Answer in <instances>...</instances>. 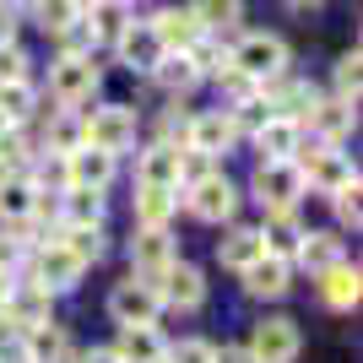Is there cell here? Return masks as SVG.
<instances>
[{
  "label": "cell",
  "mask_w": 363,
  "mask_h": 363,
  "mask_svg": "<svg viewBox=\"0 0 363 363\" xmlns=\"http://www.w3.org/2000/svg\"><path fill=\"white\" fill-rule=\"evenodd\" d=\"M16 277H28V282H38V288H49L55 298H60V293H76V288H82L87 266H82V260H76L71 250L49 233L44 244H33V250H28V260H22V272H16Z\"/></svg>",
  "instance_id": "cell-1"
},
{
  "label": "cell",
  "mask_w": 363,
  "mask_h": 363,
  "mask_svg": "<svg viewBox=\"0 0 363 363\" xmlns=\"http://www.w3.org/2000/svg\"><path fill=\"white\" fill-rule=\"evenodd\" d=\"M298 174H303V190H315V196L331 201L336 190H347V184H358V163H352L342 147H325V141H309V147H298Z\"/></svg>",
  "instance_id": "cell-2"
},
{
  "label": "cell",
  "mask_w": 363,
  "mask_h": 363,
  "mask_svg": "<svg viewBox=\"0 0 363 363\" xmlns=\"http://www.w3.org/2000/svg\"><path fill=\"white\" fill-rule=\"evenodd\" d=\"M179 201H184V212L196 217V223L228 228L233 217H239V201H244V190H239L233 179H228L223 168H217V174H206V179L184 184V190H179Z\"/></svg>",
  "instance_id": "cell-3"
},
{
  "label": "cell",
  "mask_w": 363,
  "mask_h": 363,
  "mask_svg": "<svg viewBox=\"0 0 363 363\" xmlns=\"http://www.w3.org/2000/svg\"><path fill=\"white\" fill-rule=\"evenodd\" d=\"M82 130H87V147L108 152V157H125V152L136 147L141 114L130 104H98L92 114H82Z\"/></svg>",
  "instance_id": "cell-4"
},
{
  "label": "cell",
  "mask_w": 363,
  "mask_h": 363,
  "mask_svg": "<svg viewBox=\"0 0 363 363\" xmlns=\"http://www.w3.org/2000/svg\"><path fill=\"white\" fill-rule=\"evenodd\" d=\"M250 358L255 363H298L303 352V325L293 315H260L255 325H250Z\"/></svg>",
  "instance_id": "cell-5"
},
{
  "label": "cell",
  "mask_w": 363,
  "mask_h": 363,
  "mask_svg": "<svg viewBox=\"0 0 363 363\" xmlns=\"http://www.w3.org/2000/svg\"><path fill=\"white\" fill-rule=\"evenodd\" d=\"M250 196L260 201V212H298V201L309 196L303 190V174L298 163H255V174H250Z\"/></svg>",
  "instance_id": "cell-6"
},
{
  "label": "cell",
  "mask_w": 363,
  "mask_h": 363,
  "mask_svg": "<svg viewBox=\"0 0 363 363\" xmlns=\"http://www.w3.org/2000/svg\"><path fill=\"white\" fill-rule=\"evenodd\" d=\"M98 87H104V71H98V60L92 55H82V60H71V55H60V60L49 65V98L60 108H82L98 98Z\"/></svg>",
  "instance_id": "cell-7"
},
{
  "label": "cell",
  "mask_w": 363,
  "mask_h": 363,
  "mask_svg": "<svg viewBox=\"0 0 363 363\" xmlns=\"http://www.w3.org/2000/svg\"><path fill=\"white\" fill-rule=\"evenodd\" d=\"M55 320V293L28 282V277H11V288L0 298V325L6 331H33V325H44Z\"/></svg>",
  "instance_id": "cell-8"
},
{
  "label": "cell",
  "mask_w": 363,
  "mask_h": 363,
  "mask_svg": "<svg viewBox=\"0 0 363 363\" xmlns=\"http://www.w3.org/2000/svg\"><path fill=\"white\" fill-rule=\"evenodd\" d=\"M152 293H157V303L174 309V315H196V309H206V272H201L196 260L179 255L157 282H152Z\"/></svg>",
  "instance_id": "cell-9"
},
{
  "label": "cell",
  "mask_w": 363,
  "mask_h": 363,
  "mask_svg": "<svg viewBox=\"0 0 363 363\" xmlns=\"http://www.w3.org/2000/svg\"><path fill=\"white\" fill-rule=\"evenodd\" d=\"M288 38H277V33H244L239 44H233V71H244L250 82H272V76L288 71Z\"/></svg>",
  "instance_id": "cell-10"
},
{
  "label": "cell",
  "mask_w": 363,
  "mask_h": 363,
  "mask_svg": "<svg viewBox=\"0 0 363 363\" xmlns=\"http://www.w3.org/2000/svg\"><path fill=\"white\" fill-rule=\"evenodd\" d=\"M125 255H130V277L157 282V277L179 260V239H174V228H136L130 244H125Z\"/></svg>",
  "instance_id": "cell-11"
},
{
  "label": "cell",
  "mask_w": 363,
  "mask_h": 363,
  "mask_svg": "<svg viewBox=\"0 0 363 363\" xmlns=\"http://www.w3.org/2000/svg\"><path fill=\"white\" fill-rule=\"evenodd\" d=\"M108 320L114 325H157L163 320V303H157V293H152V282H141V277L125 272L114 288H108Z\"/></svg>",
  "instance_id": "cell-12"
},
{
  "label": "cell",
  "mask_w": 363,
  "mask_h": 363,
  "mask_svg": "<svg viewBox=\"0 0 363 363\" xmlns=\"http://www.w3.org/2000/svg\"><path fill=\"white\" fill-rule=\"evenodd\" d=\"M239 141H244V136H239V125H233V114H228L223 104H217V108H196V114H190L184 152H206V157H217V163H223Z\"/></svg>",
  "instance_id": "cell-13"
},
{
  "label": "cell",
  "mask_w": 363,
  "mask_h": 363,
  "mask_svg": "<svg viewBox=\"0 0 363 363\" xmlns=\"http://www.w3.org/2000/svg\"><path fill=\"white\" fill-rule=\"evenodd\" d=\"M239 288H244V298H255V303H282L293 293V260L260 255L255 266L239 272Z\"/></svg>",
  "instance_id": "cell-14"
},
{
  "label": "cell",
  "mask_w": 363,
  "mask_h": 363,
  "mask_svg": "<svg viewBox=\"0 0 363 363\" xmlns=\"http://www.w3.org/2000/svg\"><path fill=\"white\" fill-rule=\"evenodd\" d=\"M352 130H358V104H342V98H315V108L303 114V136L325 147H342Z\"/></svg>",
  "instance_id": "cell-15"
},
{
  "label": "cell",
  "mask_w": 363,
  "mask_h": 363,
  "mask_svg": "<svg viewBox=\"0 0 363 363\" xmlns=\"http://www.w3.org/2000/svg\"><path fill=\"white\" fill-rule=\"evenodd\" d=\"M60 163H65V190H104L108 196V184L120 174V157H108V152H98V147H76Z\"/></svg>",
  "instance_id": "cell-16"
},
{
  "label": "cell",
  "mask_w": 363,
  "mask_h": 363,
  "mask_svg": "<svg viewBox=\"0 0 363 363\" xmlns=\"http://www.w3.org/2000/svg\"><path fill=\"white\" fill-rule=\"evenodd\" d=\"M315 293L320 303L331 309V315H352L363 303V272H358V260H342V266H331V272H320L315 277Z\"/></svg>",
  "instance_id": "cell-17"
},
{
  "label": "cell",
  "mask_w": 363,
  "mask_h": 363,
  "mask_svg": "<svg viewBox=\"0 0 363 363\" xmlns=\"http://www.w3.org/2000/svg\"><path fill=\"white\" fill-rule=\"evenodd\" d=\"M347 260V239L336 233V228H303V244H298V255H293V272H331V266H342Z\"/></svg>",
  "instance_id": "cell-18"
},
{
  "label": "cell",
  "mask_w": 363,
  "mask_h": 363,
  "mask_svg": "<svg viewBox=\"0 0 363 363\" xmlns=\"http://www.w3.org/2000/svg\"><path fill=\"white\" fill-rule=\"evenodd\" d=\"M114 55H120V65L130 76H152L157 60H163V44H157V33H152L147 22H130V28L114 38Z\"/></svg>",
  "instance_id": "cell-19"
},
{
  "label": "cell",
  "mask_w": 363,
  "mask_h": 363,
  "mask_svg": "<svg viewBox=\"0 0 363 363\" xmlns=\"http://www.w3.org/2000/svg\"><path fill=\"white\" fill-rule=\"evenodd\" d=\"M108 347H114L120 363H163L168 336H163V325H114Z\"/></svg>",
  "instance_id": "cell-20"
},
{
  "label": "cell",
  "mask_w": 363,
  "mask_h": 363,
  "mask_svg": "<svg viewBox=\"0 0 363 363\" xmlns=\"http://www.w3.org/2000/svg\"><path fill=\"white\" fill-rule=\"evenodd\" d=\"M250 141H255L260 163H288V157H298V147H303V125L288 120V114H272Z\"/></svg>",
  "instance_id": "cell-21"
},
{
  "label": "cell",
  "mask_w": 363,
  "mask_h": 363,
  "mask_svg": "<svg viewBox=\"0 0 363 363\" xmlns=\"http://www.w3.org/2000/svg\"><path fill=\"white\" fill-rule=\"evenodd\" d=\"M260 255H266V244H260L255 223H228L223 228V239H217V266H223V272L239 277L244 266H255Z\"/></svg>",
  "instance_id": "cell-22"
},
{
  "label": "cell",
  "mask_w": 363,
  "mask_h": 363,
  "mask_svg": "<svg viewBox=\"0 0 363 363\" xmlns=\"http://www.w3.org/2000/svg\"><path fill=\"white\" fill-rule=\"evenodd\" d=\"M76 147H87V130H82V108H55L38 130V152L44 157H71Z\"/></svg>",
  "instance_id": "cell-23"
},
{
  "label": "cell",
  "mask_w": 363,
  "mask_h": 363,
  "mask_svg": "<svg viewBox=\"0 0 363 363\" xmlns=\"http://www.w3.org/2000/svg\"><path fill=\"white\" fill-rule=\"evenodd\" d=\"M255 233H260V244H266V255L293 260V255H298V244H303V217L298 212H260Z\"/></svg>",
  "instance_id": "cell-24"
},
{
  "label": "cell",
  "mask_w": 363,
  "mask_h": 363,
  "mask_svg": "<svg viewBox=\"0 0 363 363\" xmlns=\"http://www.w3.org/2000/svg\"><path fill=\"white\" fill-rule=\"evenodd\" d=\"M179 152L168 141H152L136 152V184H157V190H179Z\"/></svg>",
  "instance_id": "cell-25"
},
{
  "label": "cell",
  "mask_w": 363,
  "mask_h": 363,
  "mask_svg": "<svg viewBox=\"0 0 363 363\" xmlns=\"http://www.w3.org/2000/svg\"><path fill=\"white\" fill-rule=\"evenodd\" d=\"M174 217H179V190L136 184V196H130V223L136 228H174Z\"/></svg>",
  "instance_id": "cell-26"
},
{
  "label": "cell",
  "mask_w": 363,
  "mask_h": 363,
  "mask_svg": "<svg viewBox=\"0 0 363 363\" xmlns=\"http://www.w3.org/2000/svg\"><path fill=\"white\" fill-rule=\"evenodd\" d=\"M22 342H28V358L33 363H71V352H76V336L65 331L60 320H44V325L22 331Z\"/></svg>",
  "instance_id": "cell-27"
},
{
  "label": "cell",
  "mask_w": 363,
  "mask_h": 363,
  "mask_svg": "<svg viewBox=\"0 0 363 363\" xmlns=\"http://www.w3.org/2000/svg\"><path fill=\"white\" fill-rule=\"evenodd\" d=\"M152 33H157V44H163V55H184V49L201 38V28H196V16L184 11V6H163V11L147 22Z\"/></svg>",
  "instance_id": "cell-28"
},
{
  "label": "cell",
  "mask_w": 363,
  "mask_h": 363,
  "mask_svg": "<svg viewBox=\"0 0 363 363\" xmlns=\"http://www.w3.org/2000/svg\"><path fill=\"white\" fill-rule=\"evenodd\" d=\"M33 196H38V184L28 174H6L0 179V228H28L33 223Z\"/></svg>",
  "instance_id": "cell-29"
},
{
  "label": "cell",
  "mask_w": 363,
  "mask_h": 363,
  "mask_svg": "<svg viewBox=\"0 0 363 363\" xmlns=\"http://www.w3.org/2000/svg\"><path fill=\"white\" fill-rule=\"evenodd\" d=\"M108 196L104 190H60V228H104Z\"/></svg>",
  "instance_id": "cell-30"
},
{
  "label": "cell",
  "mask_w": 363,
  "mask_h": 363,
  "mask_svg": "<svg viewBox=\"0 0 363 363\" xmlns=\"http://www.w3.org/2000/svg\"><path fill=\"white\" fill-rule=\"evenodd\" d=\"M82 22H87V33H92V44H114L136 16H130V6L125 0H92L87 11H82Z\"/></svg>",
  "instance_id": "cell-31"
},
{
  "label": "cell",
  "mask_w": 363,
  "mask_h": 363,
  "mask_svg": "<svg viewBox=\"0 0 363 363\" xmlns=\"http://www.w3.org/2000/svg\"><path fill=\"white\" fill-rule=\"evenodd\" d=\"M184 11L196 16V28L206 38H223V33H233L244 22V0H190Z\"/></svg>",
  "instance_id": "cell-32"
},
{
  "label": "cell",
  "mask_w": 363,
  "mask_h": 363,
  "mask_svg": "<svg viewBox=\"0 0 363 363\" xmlns=\"http://www.w3.org/2000/svg\"><path fill=\"white\" fill-rule=\"evenodd\" d=\"M184 55H190V65H196L201 82H217L223 71H233V44H223V38H206V33H201V38L184 49Z\"/></svg>",
  "instance_id": "cell-33"
},
{
  "label": "cell",
  "mask_w": 363,
  "mask_h": 363,
  "mask_svg": "<svg viewBox=\"0 0 363 363\" xmlns=\"http://www.w3.org/2000/svg\"><path fill=\"white\" fill-rule=\"evenodd\" d=\"M33 114H38V87L33 82H0V120L28 130Z\"/></svg>",
  "instance_id": "cell-34"
},
{
  "label": "cell",
  "mask_w": 363,
  "mask_h": 363,
  "mask_svg": "<svg viewBox=\"0 0 363 363\" xmlns=\"http://www.w3.org/2000/svg\"><path fill=\"white\" fill-rule=\"evenodd\" d=\"M55 239H60L82 266H98V260L108 255V228H55Z\"/></svg>",
  "instance_id": "cell-35"
},
{
  "label": "cell",
  "mask_w": 363,
  "mask_h": 363,
  "mask_svg": "<svg viewBox=\"0 0 363 363\" xmlns=\"http://www.w3.org/2000/svg\"><path fill=\"white\" fill-rule=\"evenodd\" d=\"M152 82L168 92V98H184V92H196V65H190V55H163L157 60V71H152Z\"/></svg>",
  "instance_id": "cell-36"
},
{
  "label": "cell",
  "mask_w": 363,
  "mask_h": 363,
  "mask_svg": "<svg viewBox=\"0 0 363 363\" xmlns=\"http://www.w3.org/2000/svg\"><path fill=\"white\" fill-rule=\"evenodd\" d=\"M33 22L55 38V33H65L71 22H82V6H76V0H33Z\"/></svg>",
  "instance_id": "cell-37"
},
{
  "label": "cell",
  "mask_w": 363,
  "mask_h": 363,
  "mask_svg": "<svg viewBox=\"0 0 363 363\" xmlns=\"http://www.w3.org/2000/svg\"><path fill=\"white\" fill-rule=\"evenodd\" d=\"M163 363H217V342L212 336H179V342H168Z\"/></svg>",
  "instance_id": "cell-38"
},
{
  "label": "cell",
  "mask_w": 363,
  "mask_h": 363,
  "mask_svg": "<svg viewBox=\"0 0 363 363\" xmlns=\"http://www.w3.org/2000/svg\"><path fill=\"white\" fill-rule=\"evenodd\" d=\"M358 49H347V55H342V60H336V71H331V98H342V104H358V82H363V71H358Z\"/></svg>",
  "instance_id": "cell-39"
},
{
  "label": "cell",
  "mask_w": 363,
  "mask_h": 363,
  "mask_svg": "<svg viewBox=\"0 0 363 363\" xmlns=\"http://www.w3.org/2000/svg\"><path fill=\"white\" fill-rule=\"evenodd\" d=\"M28 49L22 44H0V82H33L28 76Z\"/></svg>",
  "instance_id": "cell-40"
},
{
  "label": "cell",
  "mask_w": 363,
  "mask_h": 363,
  "mask_svg": "<svg viewBox=\"0 0 363 363\" xmlns=\"http://www.w3.org/2000/svg\"><path fill=\"white\" fill-rule=\"evenodd\" d=\"M55 44H60V55H71V60H82V55H92V33H87V22H71L65 33H55Z\"/></svg>",
  "instance_id": "cell-41"
},
{
  "label": "cell",
  "mask_w": 363,
  "mask_h": 363,
  "mask_svg": "<svg viewBox=\"0 0 363 363\" xmlns=\"http://www.w3.org/2000/svg\"><path fill=\"white\" fill-rule=\"evenodd\" d=\"M217 157H206V152H179V190L184 184H196V179H206V174H217Z\"/></svg>",
  "instance_id": "cell-42"
},
{
  "label": "cell",
  "mask_w": 363,
  "mask_h": 363,
  "mask_svg": "<svg viewBox=\"0 0 363 363\" xmlns=\"http://www.w3.org/2000/svg\"><path fill=\"white\" fill-rule=\"evenodd\" d=\"M331 212H336V223H342V228H352V233H358V223H363V206H358V184H347V190H336V196H331Z\"/></svg>",
  "instance_id": "cell-43"
},
{
  "label": "cell",
  "mask_w": 363,
  "mask_h": 363,
  "mask_svg": "<svg viewBox=\"0 0 363 363\" xmlns=\"http://www.w3.org/2000/svg\"><path fill=\"white\" fill-rule=\"evenodd\" d=\"M184 130H190V114H179V104L163 114V125H157V141H168V147H184Z\"/></svg>",
  "instance_id": "cell-44"
},
{
  "label": "cell",
  "mask_w": 363,
  "mask_h": 363,
  "mask_svg": "<svg viewBox=\"0 0 363 363\" xmlns=\"http://www.w3.org/2000/svg\"><path fill=\"white\" fill-rule=\"evenodd\" d=\"M0 363H33V358H28V342H22V331H6V336H0Z\"/></svg>",
  "instance_id": "cell-45"
},
{
  "label": "cell",
  "mask_w": 363,
  "mask_h": 363,
  "mask_svg": "<svg viewBox=\"0 0 363 363\" xmlns=\"http://www.w3.org/2000/svg\"><path fill=\"white\" fill-rule=\"evenodd\" d=\"M16 22H22V6L0 0V44H16Z\"/></svg>",
  "instance_id": "cell-46"
},
{
  "label": "cell",
  "mask_w": 363,
  "mask_h": 363,
  "mask_svg": "<svg viewBox=\"0 0 363 363\" xmlns=\"http://www.w3.org/2000/svg\"><path fill=\"white\" fill-rule=\"evenodd\" d=\"M71 363H120V358H114V347H108V342H92V347H76Z\"/></svg>",
  "instance_id": "cell-47"
},
{
  "label": "cell",
  "mask_w": 363,
  "mask_h": 363,
  "mask_svg": "<svg viewBox=\"0 0 363 363\" xmlns=\"http://www.w3.org/2000/svg\"><path fill=\"white\" fill-rule=\"evenodd\" d=\"M217 363H255V358H250L244 342H228V347H217Z\"/></svg>",
  "instance_id": "cell-48"
},
{
  "label": "cell",
  "mask_w": 363,
  "mask_h": 363,
  "mask_svg": "<svg viewBox=\"0 0 363 363\" xmlns=\"http://www.w3.org/2000/svg\"><path fill=\"white\" fill-rule=\"evenodd\" d=\"M288 6L293 11H309V6H320V0H288Z\"/></svg>",
  "instance_id": "cell-49"
},
{
  "label": "cell",
  "mask_w": 363,
  "mask_h": 363,
  "mask_svg": "<svg viewBox=\"0 0 363 363\" xmlns=\"http://www.w3.org/2000/svg\"><path fill=\"white\" fill-rule=\"evenodd\" d=\"M6 288H11V277H6V272H0V298H6Z\"/></svg>",
  "instance_id": "cell-50"
},
{
  "label": "cell",
  "mask_w": 363,
  "mask_h": 363,
  "mask_svg": "<svg viewBox=\"0 0 363 363\" xmlns=\"http://www.w3.org/2000/svg\"><path fill=\"white\" fill-rule=\"evenodd\" d=\"M76 6H82V11H87V6H92V0H76Z\"/></svg>",
  "instance_id": "cell-51"
},
{
  "label": "cell",
  "mask_w": 363,
  "mask_h": 363,
  "mask_svg": "<svg viewBox=\"0 0 363 363\" xmlns=\"http://www.w3.org/2000/svg\"><path fill=\"white\" fill-rule=\"evenodd\" d=\"M16 6H33V0H16Z\"/></svg>",
  "instance_id": "cell-52"
},
{
  "label": "cell",
  "mask_w": 363,
  "mask_h": 363,
  "mask_svg": "<svg viewBox=\"0 0 363 363\" xmlns=\"http://www.w3.org/2000/svg\"><path fill=\"white\" fill-rule=\"evenodd\" d=\"M0 130H6V120H0Z\"/></svg>",
  "instance_id": "cell-53"
},
{
  "label": "cell",
  "mask_w": 363,
  "mask_h": 363,
  "mask_svg": "<svg viewBox=\"0 0 363 363\" xmlns=\"http://www.w3.org/2000/svg\"><path fill=\"white\" fill-rule=\"evenodd\" d=\"M125 6H130V0H125Z\"/></svg>",
  "instance_id": "cell-54"
}]
</instances>
